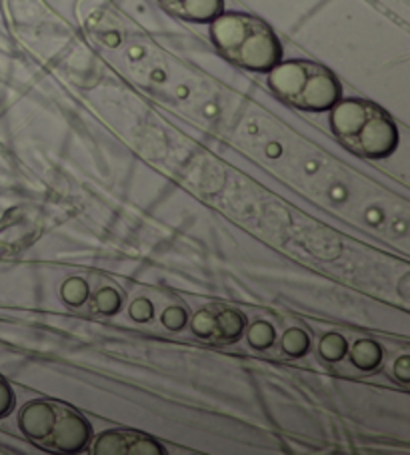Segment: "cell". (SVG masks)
I'll return each instance as SVG.
<instances>
[{
  "label": "cell",
  "mask_w": 410,
  "mask_h": 455,
  "mask_svg": "<svg viewBox=\"0 0 410 455\" xmlns=\"http://www.w3.org/2000/svg\"><path fill=\"white\" fill-rule=\"evenodd\" d=\"M210 38L233 65L266 73L282 60V44L263 19L247 12H220L210 20Z\"/></svg>",
  "instance_id": "cell-1"
},
{
  "label": "cell",
  "mask_w": 410,
  "mask_h": 455,
  "mask_svg": "<svg viewBox=\"0 0 410 455\" xmlns=\"http://www.w3.org/2000/svg\"><path fill=\"white\" fill-rule=\"evenodd\" d=\"M330 129L341 145L362 159H386L398 147L392 116L365 99H344L330 108Z\"/></svg>",
  "instance_id": "cell-2"
},
{
  "label": "cell",
  "mask_w": 410,
  "mask_h": 455,
  "mask_svg": "<svg viewBox=\"0 0 410 455\" xmlns=\"http://www.w3.org/2000/svg\"><path fill=\"white\" fill-rule=\"evenodd\" d=\"M19 427L38 450L54 455H75L91 445L92 426L68 403L35 399L19 413Z\"/></svg>",
  "instance_id": "cell-3"
},
{
  "label": "cell",
  "mask_w": 410,
  "mask_h": 455,
  "mask_svg": "<svg viewBox=\"0 0 410 455\" xmlns=\"http://www.w3.org/2000/svg\"><path fill=\"white\" fill-rule=\"evenodd\" d=\"M268 86L282 103L306 113L330 111L343 95L333 70L312 60H280L268 70Z\"/></svg>",
  "instance_id": "cell-4"
},
{
  "label": "cell",
  "mask_w": 410,
  "mask_h": 455,
  "mask_svg": "<svg viewBox=\"0 0 410 455\" xmlns=\"http://www.w3.org/2000/svg\"><path fill=\"white\" fill-rule=\"evenodd\" d=\"M247 321L244 315L225 305H210L196 313L191 329L196 337L212 343H233L239 341Z\"/></svg>",
  "instance_id": "cell-5"
},
{
  "label": "cell",
  "mask_w": 410,
  "mask_h": 455,
  "mask_svg": "<svg viewBox=\"0 0 410 455\" xmlns=\"http://www.w3.org/2000/svg\"><path fill=\"white\" fill-rule=\"evenodd\" d=\"M97 455H164L162 443L146 434L132 429H108L92 443Z\"/></svg>",
  "instance_id": "cell-6"
},
{
  "label": "cell",
  "mask_w": 410,
  "mask_h": 455,
  "mask_svg": "<svg viewBox=\"0 0 410 455\" xmlns=\"http://www.w3.org/2000/svg\"><path fill=\"white\" fill-rule=\"evenodd\" d=\"M159 4L188 22H210L225 11V0H159Z\"/></svg>",
  "instance_id": "cell-7"
},
{
  "label": "cell",
  "mask_w": 410,
  "mask_h": 455,
  "mask_svg": "<svg viewBox=\"0 0 410 455\" xmlns=\"http://www.w3.org/2000/svg\"><path fill=\"white\" fill-rule=\"evenodd\" d=\"M381 361H382L381 345L370 339L357 341V345L351 349V363L357 367V370L373 371L381 365Z\"/></svg>",
  "instance_id": "cell-8"
},
{
  "label": "cell",
  "mask_w": 410,
  "mask_h": 455,
  "mask_svg": "<svg viewBox=\"0 0 410 455\" xmlns=\"http://www.w3.org/2000/svg\"><path fill=\"white\" fill-rule=\"evenodd\" d=\"M309 347H311L309 335L301 331V329H288L285 337H282V351L288 353V355L303 357L304 353L309 351Z\"/></svg>",
  "instance_id": "cell-9"
},
{
  "label": "cell",
  "mask_w": 410,
  "mask_h": 455,
  "mask_svg": "<svg viewBox=\"0 0 410 455\" xmlns=\"http://www.w3.org/2000/svg\"><path fill=\"white\" fill-rule=\"evenodd\" d=\"M346 349H349V345H346L344 337L338 335V333L325 335V337H322L320 345H319L320 355L325 357L327 361H341L346 355Z\"/></svg>",
  "instance_id": "cell-10"
},
{
  "label": "cell",
  "mask_w": 410,
  "mask_h": 455,
  "mask_svg": "<svg viewBox=\"0 0 410 455\" xmlns=\"http://www.w3.org/2000/svg\"><path fill=\"white\" fill-rule=\"evenodd\" d=\"M274 341V331L272 327L266 323V321H256V323H252L248 329V343L252 345L255 349H266L271 347Z\"/></svg>",
  "instance_id": "cell-11"
},
{
  "label": "cell",
  "mask_w": 410,
  "mask_h": 455,
  "mask_svg": "<svg viewBox=\"0 0 410 455\" xmlns=\"http://www.w3.org/2000/svg\"><path fill=\"white\" fill-rule=\"evenodd\" d=\"M14 405H17V397H14L11 383L0 375V419L11 415L14 411Z\"/></svg>",
  "instance_id": "cell-12"
},
{
  "label": "cell",
  "mask_w": 410,
  "mask_h": 455,
  "mask_svg": "<svg viewBox=\"0 0 410 455\" xmlns=\"http://www.w3.org/2000/svg\"><path fill=\"white\" fill-rule=\"evenodd\" d=\"M65 287L73 289V295L70 293L65 295V301L70 305H76V307L78 305H83L86 301V297H89V285H86L81 279H70V281H67Z\"/></svg>",
  "instance_id": "cell-13"
},
{
  "label": "cell",
  "mask_w": 410,
  "mask_h": 455,
  "mask_svg": "<svg viewBox=\"0 0 410 455\" xmlns=\"http://www.w3.org/2000/svg\"><path fill=\"white\" fill-rule=\"evenodd\" d=\"M394 375L400 383H408V357L402 355L397 363H394Z\"/></svg>",
  "instance_id": "cell-14"
}]
</instances>
